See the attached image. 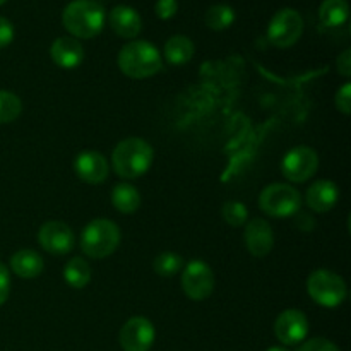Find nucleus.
Listing matches in <instances>:
<instances>
[{"mask_svg": "<svg viewBox=\"0 0 351 351\" xmlns=\"http://www.w3.org/2000/svg\"><path fill=\"white\" fill-rule=\"evenodd\" d=\"M154 151L149 143L141 137H127L120 141L112 154V167L119 177L125 180L141 178L151 168Z\"/></svg>", "mask_w": 351, "mask_h": 351, "instance_id": "1", "label": "nucleus"}, {"mask_svg": "<svg viewBox=\"0 0 351 351\" xmlns=\"http://www.w3.org/2000/svg\"><path fill=\"white\" fill-rule=\"evenodd\" d=\"M62 24L75 40H89L101 33L105 9L96 0H72L62 12Z\"/></svg>", "mask_w": 351, "mask_h": 351, "instance_id": "2", "label": "nucleus"}, {"mask_svg": "<svg viewBox=\"0 0 351 351\" xmlns=\"http://www.w3.org/2000/svg\"><path fill=\"white\" fill-rule=\"evenodd\" d=\"M117 62L120 71L132 79L151 77L163 69V60L158 48L149 41L143 40L130 41L122 47Z\"/></svg>", "mask_w": 351, "mask_h": 351, "instance_id": "3", "label": "nucleus"}, {"mask_svg": "<svg viewBox=\"0 0 351 351\" xmlns=\"http://www.w3.org/2000/svg\"><path fill=\"white\" fill-rule=\"evenodd\" d=\"M120 235L119 225L105 218L93 219L91 223L84 226L81 233V249L91 259H105V257L112 256L120 245Z\"/></svg>", "mask_w": 351, "mask_h": 351, "instance_id": "4", "label": "nucleus"}, {"mask_svg": "<svg viewBox=\"0 0 351 351\" xmlns=\"http://www.w3.org/2000/svg\"><path fill=\"white\" fill-rule=\"evenodd\" d=\"M307 293L317 305L335 308L341 305L348 297L345 280L329 269H317L308 276Z\"/></svg>", "mask_w": 351, "mask_h": 351, "instance_id": "5", "label": "nucleus"}, {"mask_svg": "<svg viewBox=\"0 0 351 351\" xmlns=\"http://www.w3.org/2000/svg\"><path fill=\"white\" fill-rule=\"evenodd\" d=\"M259 206L271 218H290L300 211L302 195L288 184H271L261 192Z\"/></svg>", "mask_w": 351, "mask_h": 351, "instance_id": "6", "label": "nucleus"}, {"mask_svg": "<svg viewBox=\"0 0 351 351\" xmlns=\"http://www.w3.org/2000/svg\"><path fill=\"white\" fill-rule=\"evenodd\" d=\"M304 33V19L293 9H281L267 26V40L278 48H290L297 43Z\"/></svg>", "mask_w": 351, "mask_h": 351, "instance_id": "7", "label": "nucleus"}, {"mask_svg": "<svg viewBox=\"0 0 351 351\" xmlns=\"http://www.w3.org/2000/svg\"><path fill=\"white\" fill-rule=\"evenodd\" d=\"M182 290L191 300L202 302L215 291V273L211 266L201 259H194L184 267Z\"/></svg>", "mask_w": 351, "mask_h": 351, "instance_id": "8", "label": "nucleus"}, {"mask_svg": "<svg viewBox=\"0 0 351 351\" xmlns=\"http://www.w3.org/2000/svg\"><path fill=\"white\" fill-rule=\"evenodd\" d=\"M319 168V156L312 147L308 146H297L291 147L285 154L281 161V171L290 182H307L315 175Z\"/></svg>", "mask_w": 351, "mask_h": 351, "instance_id": "9", "label": "nucleus"}, {"mask_svg": "<svg viewBox=\"0 0 351 351\" xmlns=\"http://www.w3.org/2000/svg\"><path fill=\"white\" fill-rule=\"evenodd\" d=\"M156 339V331L149 319L137 317L129 319L119 332V343L123 351H149Z\"/></svg>", "mask_w": 351, "mask_h": 351, "instance_id": "10", "label": "nucleus"}, {"mask_svg": "<svg viewBox=\"0 0 351 351\" xmlns=\"http://www.w3.org/2000/svg\"><path fill=\"white\" fill-rule=\"evenodd\" d=\"M38 242L41 249L53 256L69 254L75 245V235L64 221H47L38 232Z\"/></svg>", "mask_w": 351, "mask_h": 351, "instance_id": "11", "label": "nucleus"}, {"mask_svg": "<svg viewBox=\"0 0 351 351\" xmlns=\"http://www.w3.org/2000/svg\"><path fill=\"white\" fill-rule=\"evenodd\" d=\"M274 332H276V338L287 346L305 341L308 335L307 315L297 308H288V311L281 312L274 322Z\"/></svg>", "mask_w": 351, "mask_h": 351, "instance_id": "12", "label": "nucleus"}, {"mask_svg": "<svg viewBox=\"0 0 351 351\" xmlns=\"http://www.w3.org/2000/svg\"><path fill=\"white\" fill-rule=\"evenodd\" d=\"M74 171L82 182L91 185L103 184L108 178L110 167L106 158L98 151H82L74 160Z\"/></svg>", "mask_w": 351, "mask_h": 351, "instance_id": "13", "label": "nucleus"}, {"mask_svg": "<svg viewBox=\"0 0 351 351\" xmlns=\"http://www.w3.org/2000/svg\"><path fill=\"white\" fill-rule=\"evenodd\" d=\"M243 240L254 257H266L274 247V233L269 223L263 218L249 221L243 232Z\"/></svg>", "mask_w": 351, "mask_h": 351, "instance_id": "14", "label": "nucleus"}, {"mask_svg": "<svg viewBox=\"0 0 351 351\" xmlns=\"http://www.w3.org/2000/svg\"><path fill=\"white\" fill-rule=\"evenodd\" d=\"M50 57L60 69H72L79 67L84 60V48L81 41L72 36H60L51 43Z\"/></svg>", "mask_w": 351, "mask_h": 351, "instance_id": "15", "label": "nucleus"}, {"mask_svg": "<svg viewBox=\"0 0 351 351\" xmlns=\"http://www.w3.org/2000/svg\"><path fill=\"white\" fill-rule=\"evenodd\" d=\"M339 189L331 180H317L307 189L305 202L315 213H328L338 204Z\"/></svg>", "mask_w": 351, "mask_h": 351, "instance_id": "16", "label": "nucleus"}, {"mask_svg": "<svg viewBox=\"0 0 351 351\" xmlns=\"http://www.w3.org/2000/svg\"><path fill=\"white\" fill-rule=\"evenodd\" d=\"M108 21L113 33L125 40H134L136 36H139L141 29H143V19L132 7L117 5L110 12Z\"/></svg>", "mask_w": 351, "mask_h": 351, "instance_id": "17", "label": "nucleus"}, {"mask_svg": "<svg viewBox=\"0 0 351 351\" xmlns=\"http://www.w3.org/2000/svg\"><path fill=\"white\" fill-rule=\"evenodd\" d=\"M43 257L38 252L29 249H23L10 257V269L16 276L24 278V280H33L43 273Z\"/></svg>", "mask_w": 351, "mask_h": 351, "instance_id": "18", "label": "nucleus"}, {"mask_svg": "<svg viewBox=\"0 0 351 351\" xmlns=\"http://www.w3.org/2000/svg\"><path fill=\"white\" fill-rule=\"evenodd\" d=\"M195 47L191 38L184 34H175L165 43V58L171 65H184L192 60Z\"/></svg>", "mask_w": 351, "mask_h": 351, "instance_id": "19", "label": "nucleus"}, {"mask_svg": "<svg viewBox=\"0 0 351 351\" xmlns=\"http://www.w3.org/2000/svg\"><path fill=\"white\" fill-rule=\"evenodd\" d=\"M112 204L123 215H132L141 206V194L134 185L119 184L112 191Z\"/></svg>", "mask_w": 351, "mask_h": 351, "instance_id": "20", "label": "nucleus"}, {"mask_svg": "<svg viewBox=\"0 0 351 351\" xmlns=\"http://www.w3.org/2000/svg\"><path fill=\"white\" fill-rule=\"evenodd\" d=\"M350 7L346 0H324L319 7V19L328 27H339L348 21Z\"/></svg>", "mask_w": 351, "mask_h": 351, "instance_id": "21", "label": "nucleus"}, {"mask_svg": "<svg viewBox=\"0 0 351 351\" xmlns=\"http://www.w3.org/2000/svg\"><path fill=\"white\" fill-rule=\"evenodd\" d=\"M64 280L71 288L81 290L91 281V266L82 257H74L64 267Z\"/></svg>", "mask_w": 351, "mask_h": 351, "instance_id": "22", "label": "nucleus"}, {"mask_svg": "<svg viewBox=\"0 0 351 351\" xmlns=\"http://www.w3.org/2000/svg\"><path fill=\"white\" fill-rule=\"evenodd\" d=\"M204 19L209 29L223 31L233 24V21H235V10L230 5H226V3H218V5L209 7Z\"/></svg>", "mask_w": 351, "mask_h": 351, "instance_id": "23", "label": "nucleus"}, {"mask_svg": "<svg viewBox=\"0 0 351 351\" xmlns=\"http://www.w3.org/2000/svg\"><path fill=\"white\" fill-rule=\"evenodd\" d=\"M23 112V101L12 91L0 89V123H10L19 119Z\"/></svg>", "mask_w": 351, "mask_h": 351, "instance_id": "24", "label": "nucleus"}, {"mask_svg": "<svg viewBox=\"0 0 351 351\" xmlns=\"http://www.w3.org/2000/svg\"><path fill=\"white\" fill-rule=\"evenodd\" d=\"M154 273L163 278H171L184 269V259L175 252H163L154 259Z\"/></svg>", "mask_w": 351, "mask_h": 351, "instance_id": "25", "label": "nucleus"}, {"mask_svg": "<svg viewBox=\"0 0 351 351\" xmlns=\"http://www.w3.org/2000/svg\"><path fill=\"white\" fill-rule=\"evenodd\" d=\"M223 219L232 226H242L245 225L249 219V209L243 202L240 201H228L223 204L221 209Z\"/></svg>", "mask_w": 351, "mask_h": 351, "instance_id": "26", "label": "nucleus"}, {"mask_svg": "<svg viewBox=\"0 0 351 351\" xmlns=\"http://www.w3.org/2000/svg\"><path fill=\"white\" fill-rule=\"evenodd\" d=\"M335 103H336V108H338L339 112L345 113V115H350V112H351V84L350 82H346V84H343L341 88H339V91L336 93Z\"/></svg>", "mask_w": 351, "mask_h": 351, "instance_id": "27", "label": "nucleus"}, {"mask_svg": "<svg viewBox=\"0 0 351 351\" xmlns=\"http://www.w3.org/2000/svg\"><path fill=\"white\" fill-rule=\"evenodd\" d=\"M298 351H339L338 346L332 341L324 338H312L305 341L304 345L298 348Z\"/></svg>", "mask_w": 351, "mask_h": 351, "instance_id": "28", "label": "nucleus"}, {"mask_svg": "<svg viewBox=\"0 0 351 351\" xmlns=\"http://www.w3.org/2000/svg\"><path fill=\"white\" fill-rule=\"evenodd\" d=\"M154 10H156V16L160 17V19L167 21L177 14L178 3L177 0H158Z\"/></svg>", "mask_w": 351, "mask_h": 351, "instance_id": "29", "label": "nucleus"}, {"mask_svg": "<svg viewBox=\"0 0 351 351\" xmlns=\"http://www.w3.org/2000/svg\"><path fill=\"white\" fill-rule=\"evenodd\" d=\"M10 293V274L5 264L0 263V305H3Z\"/></svg>", "mask_w": 351, "mask_h": 351, "instance_id": "30", "label": "nucleus"}, {"mask_svg": "<svg viewBox=\"0 0 351 351\" xmlns=\"http://www.w3.org/2000/svg\"><path fill=\"white\" fill-rule=\"evenodd\" d=\"M14 40V26L9 19L0 16V48H5Z\"/></svg>", "mask_w": 351, "mask_h": 351, "instance_id": "31", "label": "nucleus"}, {"mask_svg": "<svg viewBox=\"0 0 351 351\" xmlns=\"http://www.w3.org/2000/svg\"><path fill=\"white\" fill-rule=\"evenodd\" d=\"M336 69H338V72L343 75V77H350L351 75V50L350 48H346V50L343 51L338 58H336Z\"/></svg>", "mask_w": 351, "mask_h": 351, "instance_id": "32", "label": "nucleus"}, {"mask_svg": "<svg viewBox=\"0 0 351 351\" xmlns=\"http://www.w3.org/2000/svg\"><path fill=\"white\" fill-rule=\"evenodd\" d=\"M266 351H290V350L283 348V346H271V348L266 350Z\"/></svg>", "mask_w": 351, "mask_h": 351, "instance_id": "33", "label": "nucleus"}, {"mask_svg": "<svg viewBox=\"0 0 351 351\" xmlns=\"http://www.w3.org/2000/svg\"><path fill=\"white\" fill-rule=\"evenodd\" d=\"M7 2V0H0V5H2V3H5Z\"/></svg>", "mask_w": 351, "mask_h": 351, "instance_id": "34", "label": "nucleus"}]
</instances>
